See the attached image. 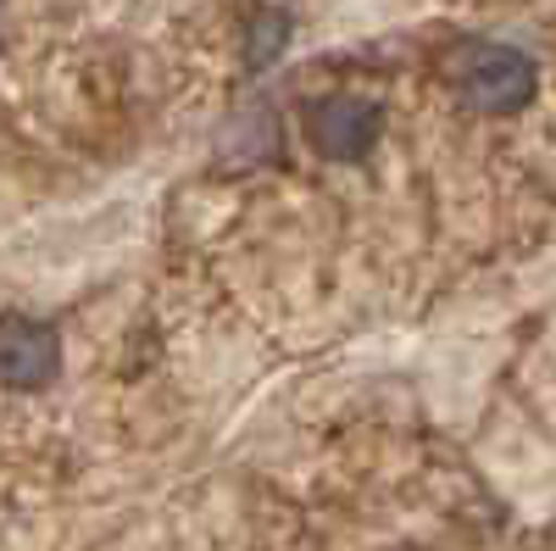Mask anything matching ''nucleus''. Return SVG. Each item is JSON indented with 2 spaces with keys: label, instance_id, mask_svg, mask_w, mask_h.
Listing matches in <instances>:
<instances>
[{
  "label": "nucleus",
  "instance_id": "nucleus-3",
  "mask_svg": "<svg viewBox=\"0 0 556 551\" xmlns=\"http://www.w3.org/2000/svg\"><path fill=\"white\" fill-rule=\"evenodd\" d=\"M62 367V335L45 317H0V385L39 390Z\"/></svg>",
  "mask_w": 556,
  "mask_h": 551
},
{
  "label": "nucleus",
  "instance_id": "nucleus-4",
  "mask_svg": "<svg viewBox=\"0 0 556 551\" xmlns=\"http://www.w3.org/2000/svg\"><path fill=\"white\" fill-rule=\"evenodd\" d=\"M285 45H290V17L285 12H273V7L251 12V23H245V67L251 73H262Z\"/></svg>",
  "mask_w": 556,
  "mask_h": 551
},
{
  "label": "nucleus",
  "instance_id": "nucleus-2",
  "mask_svg": "<svg viewBox=\"0 0 556 551\" xmlns=\"http://www.w3.org/2000/svg\"><path fill=\"white\" fill-rule=\"evenodd\" d=\"M384 128V107L367 96H323L306 107V140L329 162H362Z\"/></svg>",
  "mask_w": 556,
  "mask_h": 551
},
{
  "label": "nucleus",
  "instance_id": "nucleus-1",
  "mask_svg": "<svg viewBox=\"0 0 556 551\" xmlns=\"http://www.w3.org/2000/svg\"><path fill=\"white\" fill-rule=\"evenodd\" d=\"M451 78H456V96L468 101L473 112L506 117V112H523L540 89V67L529 51L518 45H495V39H473L451 57Z\"/></svg>",
  "mask_w": 556,
  "mask_h": 551
}]
</instances>
